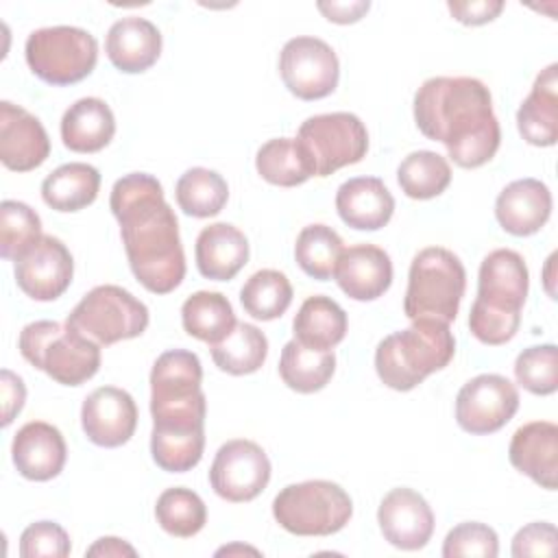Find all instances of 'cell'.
Wrapping results in <instances>:
<instances>
[{
  "label": "cell",
  "instance_id": "4fadbf2b",
  "mask_svg": "<svg viewBox=\"0 0 558 558\" xmlns=\"http://www.w3.org/2000/svg\"><path fill=\"white\" fill-rule=\"evenodd\" d=\"M13 264L17 288L33 301H54L72 283V253L54 235H41Z\"/></svg>",
  "mask_w": 558,
  "mask_h": 558
},
{
  "label": "cell",
  "instance_id": "8fae6325",
  "mask_svg": "<svg viewBox=\"0 0 558 558\" xmlns=\"http://www.w3.org/2000/svg\"><path fill=\"white\" fill-rule=\"evenodd\" d=\"M517 386L497 373H484L469 379L456 397V421L473 436L499 432L517 414Z\"/></svg>",
  "mask_w": 558,
  "mask_h": 558
},
{
  "label": "cell",
  "instance_id": "c3c4849f",
  "mask_svg": "<svg viewBox=\"0 0 558 558\" xmlns=\"http://www.w3.org/2000/svg\"><path fill=\"white\" fill-rule=\"evenodd\" d=\"M318 11L336 24H353L362 20V15L371 9V2L360 0V2H318Z\"/></svg>",
  "mask_w": 558,
  "mask_h": 558
},
{
  "label": "cell",
  "instance_id": "7bdbcfd3",
  "mask_svg": "<svg viewBox=\"0 0 558 558\" xmlns=\"http://www.w3.org/2000/svg\"><path fill=\"white\" fill-rule=\"evenodd\" d=\"M70 549L68 532L54 521H35L20 536L22 558H65Z\"/></svg>",
  "mask_w": 558,
  "mask_h": 558
},
{
  "label": "cell",
  "instance_id": "d6a6232c",
  "mask_svg": "<svg viewBox=\"0 0 558 558\" xmlns=\"http://www.w3.org/2000/svg\"><path fill=\"white\" fill-rule=\"evenodd\" d=\"M214 364L229 375H251L262 368L268 355V340L251 323H235L233 331L216 344H209Z\"/></svg>",
  "mask_w": 558,
  "mask_h": 558
},
{
  "label": "cell",
  "instance_id": "5b68a950",
  "mask_svg": "<svg viewBox=\"0 0 558 558\" xmlns=\"http://www.w3.org/2000/svg\"><path fill=\"white\" fill-rule=\"evenodd\" d=\"M466 288V270L456 253L442 246L418 251L410 264L403 312L410 320L436 318L451 323L458 316Z\"/></svg>",
  "mask_w": 558,
  "mask_h": 558
},
{
  "label": "cell",
  "instance_id": "1f68e13d",
  "mask_svg": "<svg viewBox=\"0 0 558 558\" xmlns=\"http://www.w3.org/2000/svg\"><path fill=\"white\" fill-rule=\"evenodd\" d=\"M181 323L192 338L216 344L233 331L235 314L225 294L198 290L183 301Z\"/></svg>",
  "mask_w": 558,
  "mask_h": 558
},
{
  "label": "cell",
  "instance_id": "277c9868",
  "mask_svg": "<svg viewBox=\"0 0 558 558\" xmlns=\"http://www.w3.org/2000/svg\"><path fill=\"white\" fill-rule=\"evenodd\" d=\"M22 357L63 386H81L100 368V344L57 320H35L20 331Z\"/></svg>",
  "mask_w": 558,
  "mask_h": 558
},
{
  "label": "cell",
  "instance_id": "7dc6e473",
  "mask_svg": "<svg viewBox=\"0 0 558 558\" xmlns=\"http://www.w3.org/2000/svg\"><path fill=\"white\" fill-rule=\"evenodd\" d=\"M0 399H2V427H7L22 412L26 401V386L22 377L11 373L9 368L0 371Z\"/></svg>",
  "mask_w": 558,
  "mask_h": 558
},
{
  "label": "cell",
  "instance_id": "d6986e66",
  "mask_svg": "<svg viewBox=\"0 0 558 558\" xmlns=\"http://www.w3.org/2000/svg\"><path fill=\"white\" fill-rule=\"evenodd\" d=\"M510 464L534 480L541 488L558 486V427L551 421H532L521 425L508 447Z\"/></svg>",
  "mask_w": 558,
  "mask_h": 558
},
{
  "label": "cell",
  "instance_id": "74e56055",
  "mask_svg": "<svg viewBox=\"0 0 558 558\" xmlns=\"http://www.w3.org/2000/svg\"><path fill=\"white\" fill-rule=\"evenodd\" d=\"M155 519L163 532L179 538L198 534L207 523L205 501L190 488H166L155 504Z\"/></svg>",
  "mask_w": 558,
  "mask_h": 558
},
{
  "label": "cell",
  "instance_id": "bcb514c9",
  "mask_svg": "<svg viewBox=\"0 0 558 558\" xmlns=\"http://www.w3.org/2000/svg\"><path fill=\"white\" fill-rule=\"evenodd\" d=\"M449 13L466 26H482L493 22L501 11L504 2L499 0H471V2H447Z\"/></svg>",
  "mask_w": 558,
  "mask_h": 558
},
{
  "label": "cell",
  "instance_id": "2e32d148",
  "mask_svg": "<svg viewBox=\"0 0 558 558\" xmlns=\"http://www.w3.org/2000/svg\"><path fill=\"white\" fill-rule=\"evenodd\" d=\"M530 272L523 257L512 248H497L480 264L475 303L506 314H521Z\"/></svg>",
  "mask_w": 558,
  "mask_h": 558
},
{
  "label": "cell",
  "instance_id": "ee69618b",
  "mask_svg": "<svg viewBox=\"0 0 558 558\" xmlns=\"http://www.w3.org/2000/svg\"><path fill=\"white\" fill-rule=\"evenodd\" d=\"M519 325H521V314L497 312L475 301L471 305L469 329L484 344H490V347L506 344L508 340L514 338V333L519 331Z\"/></svg>",
  "mask_w": 558,
  "mask_h": 558
},
{
  "label": "cell",
  "instance_id": "9c48e42d",
  "mask_svg": "<svg viewBox=\"0 0 558 558\" xmlns=\"http://www.w3.org/2000/svg\"><path fill=\"white\" fill-rule=\"evenodd\" d=\"M296 140L312 159L316 177H329L344 166L357 163L368 150V131L364 122L349 111L307 118L299 126Z\"/></svg>",
  "mask_w": 558,
  "mask_h": 558
},
{
  "label": "cell",
  "instance_id": "4316f807",
  "mask_svg": "<svg viewBox=\"0 0 558 558\" xmlns=\"http://www.w3.org/2000/svg\"><path fill=\"white\" fill-rule=\"evenodd\" d=\"M347 312L325 294H314L303 301L294 320V340L314 351H333L347 336Z\"/></svg>",
  "mask_w": 558,
  "mask_h": 558
},
{
  "label": "cell",
  "instance_id": "9a60e30c",
  "mask_svg": "<svg viewBox=\"0 0 558 558\" xmlns=\"http://www.w3.org/2000/svg\"><path fill=\"white\" fill-rule=\"evenodd\" d=\"M377 523L384 538L403 551L423 549L434 534V512L423 495L399 486L384 495L377 508Z\"/></svg>",
  "mask_w": 558,
  "mask_h": 558
},
{
  "label": "cell",
  "instance_id": "681fc988",
  "mask_svg": "<svg viewBox=\"0 0 558 558\" xmlns=\"http://www.w3.org/2000/svg\"><path fill=\"white\" fill-rule=\"evenodd\" d=\"M85 556H102V558H120V556H137L135 547L116 536H102L92 547H87Z\"/></svg>",
  "mask_w": 558,
  "mask_h": 558
},
{
  "label": "cell",
  "instance_id": "ac0fdd59",
  "mask_svg": "<svg viewBox=\"0 0 558 558\" xmlns=\"http://www.w3.org/2000/svg\"><path fill=\"white\" fill-rule=\"evenodd\" d=\"M11 458L22 477L48 482L63 471L68 447L63 434L54 425L31 421L17 429L11 445Z\"/></svg>",
  "mask_w": 558,
  "mask_h": 558
},
{
  "label": "cell",
  "instance_id": "7402d4cb",
  "mask_svg": "<svg viewBox=\"0 0 558 558\" xmlns=\"http://www.w3.org/2000/svg\"><path fill=\"white\" fill-rule=\"evenodd\" d=\"M105 52L113 68L124 74L146 72L161 54V33L146 17H120L107 33Z\"/></svg>",
  "mask_w": 558,
  "mask_h": 558
},
{
  "label": "cell",
  "instance_id": "ab89813d",
  "mask_svg": "<svg viewBox=\"0 0 558 558\" xmlns=\"http://www.w3.org/2000/svg\"><path fill=\"white\" fill-rule=\"evenodd\" d=\"M41 220L33 207L20 201H2L0 205V255L4 259L22 257L39 238Z\"/></svg>",
  "mask_w": 558,
  "mask_h": 558
},
{
  "label": "cell",
  "instance_id": "83f0119b",
  "mask_svg": "<svg viewBox=\"0 0 558 558\" xmlns=\"http://www.w3.org/2000/svg\"><path fill=\"white\" fill-rule=\"evenodd\" d=\"M100 190V172L83 161L52 170L41 183V198L54 211H78L92 205Z\"/></svg>",
  "mask_w": 558,
  "mask_h": 558
},
{
  "label": "cell",
  "instance_id": "ffe728a7",
  "mask_svg": "<svg viewBox=\"0 0 558 558\" xmlns=\"http://www.w3.org/2000/svg\"><path fill=\"white\" fill-rule=\"evenodd\" d=\"M551 216V192L538 179H517L508 183L495 201L499 227L517 238L538 233Z\"/></svg>",
  "mask_w": 558,
  "mask_h": 558
},
{
  "label": "cell",
  "instance_id": "e0dca14e",
  "mask_svg": "<svg viewBox=\"0 0 558 558\" xmlns=\"http://www.w3.org/2000/svg\"><path fill=\"white\" fill-rule=\"evenodd\" d=\"M50 155V140L33 113L9 100L0 102V159L13 172L39 168Z\"/></svg>",
  "mask_w": 558,
  "mask_h": 558
},
{
  "label": "cell",
  "instance_id": "836d02e7",
  "mask_svg": "<svg viewBox=\"0 0 558 558\" xmlns=\"http://www.w3.org/2000/svg\"><path fill=\"white\" fill-rule=\"evenodd\" d=\"M174 198L183 214L194 218H211L227 205L229 185L216 170L196 166L179 177Z\"/></svg>",
  "mask_w": 558,
  "mask_h": 558
},
{
  "label": "cell",
  "instance_id": "44dd1931",
  "mask_svg": "<svg viewBox=\"0 0 558 558\" xmlns=\"http://www.w3.org/2000/svg\"><path fill=\"white\" fill-rule=\"evenodd\" d=\"M333 277L340 290L353 301H375L392 283L390 255L375 244L342 248Z\"/></svg>",
  "mask_w": 558,
  "mask_h": 558
},
{
  "label": "cell",
  "instance_id": "8d00e7d4",
  "mask_svg": "<svg viewBox=\"0 0 558 558\" xmlns=\"http://www.w3.org/2000/svg\"><path fill=\"white\" fill-rule=\"evenodd\" d=\"M342 248V238L331 227L307 225L296 235L294 259L307 277L327 281L333 277Z\"/></svg>",
  "mask_w": 558,
  "mask_h": 558
},
{
  "label": "cell",
  "instance_id": "b9f144b4",
  "mask_svg": "<svg viewBox=\"0 0 558 558\" xmlns=\"http://www.w3.org/2000/svg\"><path fill=\"white\" fill-rule=\"evenodd\" d=\"M499 554V538L493 527L480 521L458 523L442 543L445 558H495Z\"/></svg>",
  "mask_w": 558,
  "mask_h": 558
},
{
  "label": "cell",
  "instance_id": "7c38bea8",
  "mask_svg": "<svg viewBox=\"0 0 558 558\" xmlns=\"http://www.w3.org/2000/svg\"><path fill=\"white\" fill-rule=\"evenodd\" d=\"M270 482V460L266 451L244 438L225 442L209 466L214 493L231 504L255 499Z\"/></svg>",
  "mask_w": 558,
  "mask_h": 558
},
{
  "label": "cell",
  "instance_id": "cb8c5ba5",
  "mask_svg": "<svg viewBox=\"0 0 558 558\" xmlns=\"http://www.w3.org/2000/svg\"><path fill=\"white\" fill-rule=\"evenodd\" d=\"M194 257L196 268L205 279L229 281L248 262V240L238 227L214 222L198 233Z\"/></svg>",
  "mask_w": 558,
  "mask_h": 558
},
{
  "label": "cell",
  "instance_id": "d4e9b609",
  "mask_svg": "<svg viewBox=\"0 0 558 558\" xmlns=\"http://www.w3.org/2000/svg\"><path fill=\"white\" fill-rule=\"evenodd\" d=\"M521 137L532 146H554L558 142V65L549 63L536 76L532 92L517 111Z\"/></svg>",
  "mask_w": 558,
  "mask_h": 558
},
{
  "label": "cell",
  "instance_id": "f546056e",
  "mask_svg": "<svg viewBox=\"0 0 558 558\" xmlns=\"http://www.w3.org/2000/svg\"><path fill=\"white\" fill-rule=\"evenodd\" d=\"M255 168L264 181L279 187H294L316 177L314 163L296 137H275L262 144Z\"/></svg>",
  "mask_w": 558,
  "mask_h": 558
},
{
  "label": "cell",
  "instance_id": "5bb4252c",
  "mask_svg": "<svg viewBox=\"0 0 558 558\" xmlns=\"http://www.w3.org/2000/svg\"><path fill=\"white\" fill-rule=\"evenodd\" d=\"M81 425L89 442L107 449L122 447L135 434L137 405L126 390L100 386L85 397Z\"/></svg>",
  "mask_w": 558,
  "mask_h": 558
},
{
  "label": "cell",
  "instance_id": "d590c367",
  "mask_svg": "<svg viewBox=\"0 0 558 558\" xmlns=\"http://www.w3.org/2000/svg\"><path fill=\"white\" fill-rule=\"evenodd\" d=\"M240 303L253 318L275 320L283 316L292 303V283L279 270H257L244 281L240 290Z\"/></svg>",
  "mask_w": 558,
  "mask_h": 558
},
{
  "label": "cell",
  "instance_id": "30bf717a",
  "mask_svg": "<svg viewBox=\"0 0 558 558\" xmlns=\"http://www.w3.org/2000/svg\"><path fill=\"white\" fill-rule=\"evenodd\" d=\"M279 74L292 96L301 100H320L338 87L340 63L327 41L301 35L283 44Z\"/></svg>",
  "mask_w": 558,
  "mask_h": 558
},
{
  "label": "cell",
  "instance_id": "f907efd6",
  "mask_svg": "<svg viewBox=\"0 0 558 558\" xmlns=\"http://www.w3.org/2000/svg\"><path fill=\"white\" fill-rule=\"evenodd\" d=\"M242 551H244V554H255V556H257V554H259V551H257V549H253V547H242V545H231V547H222V549H218V551H216V556H222V554H227V556H231V554H242Z\"/></svg>",
  "mask_w": 558,
  "mask_h": 558
},
{
  "label": "cell",
  "instance_id": "f1b7e54d",
  "mask_svg": "<svg viewBox=\"0 0 558 558\" xmlns=\"http://www.w3.org/2000/svg\"><path fill=\"white\" fill-rule=\"evenodd\" d=\"M203 366L196 353L185 349L163 351L150 371V401H174L201 390Z\"/></svg>",
  "mask_w": 558,
  "mask_h": 558
},
{
  "label": "cell",
  "instance_id": "8992f818",
  "mask_svg": "<svg viewBox=\"0 0 558 558\" xmlns=\"http://www.w3.org/2000/svg\"><path fill=\"white\" fill-rule=\"evenodd\" d=\"M353 514L349 493L329 480L288 484L272 499L275 521L296 536H329L340 532Z\"/></svg>",
  "mask_w": 558,
  "mask_h": 558
},
{
  "label": "cell",
  "instance_id": "484cf974",
  "mask_svg": "<svg viewBox=\"0 0 558 558\" xmlns=\"http://www.w3.org/2000/svg\"><path fill=\"white\" fill-rule=\"evenodd\" d=\"M116 135V118L102 98H78L61 118L63 146L74 153H98Z\"/></svg>",
  "mask_w": 558,
  "mask_h": 558
},
{
  "label": "cell",
  "instance_id": "4dcf8cb0",
  "mask_svg": "<svg viewBox=\"0 0 558 558\" xmlns=\"http://www.w3.org/2000/svg\"><path fill=\"white\" fill-rule=\"evenodd\" d=\"M336 371L333 351H314L296 340H290L281 349L279 375L283 384L301 395L323 390Z\"/></svg>",
  "mask_w": 558,
  "mask_h": 558
},
{
  "label": "cell",
  "instance_id": "e575fe53",
  "mask_svg": "<svg viewBox=\"0 0 558 558\" xmlns=\"http://www.w3.org/2000/svg\"><path fill=\"white\" fill-rule=\"evenodd\" d=\"M397 181L405 196L429 201L449 187L451 166L434 150H414L399 163Z\"/></svg>",
  "mask_w": 558,
  "mask_h": 558
},
{
  "label": "cell",
  "instance_id": "3957f363",
  "mask_svg": "<svg viewBox=\"0 0 558 558\" xmlns=\"http://www.w3.org/2000/svg\"><path fill=\"white\" fill-rule=\"evenodd\" d=\"M453 353L456 338L447 323L416 318L408 329L395 331L377 344L375 371L388 388L408 392L432 373L442 371Z\"/></svg>",
  "mask_w": 558,
  "mask_h": 558
},
{
  "label": "cell",
  "instance_id": "ba28073f",
  "mask_svg": "<svg viewBox=\"0 0 558 558\" xmlns=\"http://www.w3.org/2000/svg\"><path fill=\"white\" fill-rule=\"evenodd\" d=\"M148 320V307L129 290L111 283L92 288L65 318L70 327L100 347L142 336Z\"/></svg>",
  "mask_w": 558,
  "mask_h": 558
},
{
  "label": "cell",
  "instance_id": "f35d334b",
  "mask_svg": "<svg viewBox=\"0 0 558 558\" xmlns=\"http://www.w3.org/2000/svg\"><path fill=\"white\" fill-rule=\"evenodd\" d=\"M205 449V429L196 432H174L155 429L150 432V453L155 464L168 473L192 471Z\"/></svg>",
  "mask_w": 558,
  "mask_h": 558
},
{
  "label": "cell",
  "instance_id": "6da1fadb",
  "mask_svg": "<svg viewBox=\"0 0 558 558\" xmlns=\"http://www.w3.org/2000/svg\"><path fill=\"white\" fill-rule=\"evenodd\" d=\"M109 207L135 279L153 294L172 292L185 277V255L161 183L146 172L124 174L111 187Z\"/></svg>",
  "mask_w": 558,
  "mask_h": 558
},
{
  "label": "cell",
  "instance_id": "7a4b0ae2",
  "mask_svg": "<svg viewBox=\"0 0 558 558\" xmlns=\"http://www.w3.org/2000/svg\"><path fill=\"white\" fill-rule=\"evenodd\" d=\"M414 122L460 168L488 163L501 144L490 89L473 76L427 78L414 94Z\"/></svg>",
  "mask_w": 558,
  "mask_h": 558
},
{
  "label": "cell",
  "instance_id": "52a82bcc",
  "mask_svg": "<svg viewBox=\"0 0 558 558\" xmlns=\"http://www.w3.org/2000/svg\"><path fill=\"white\" fill-rule=\"evenodd\" d=\"M24 57L31 72L48 85H74L92 74L98 41L78 26H46L28 35Z\"/></svg>",
  "mask_w": 558,
  "mask_h": 558
},
{
  "label": "cell",
  "instance_id": "603a6c76",
  "mask_svg": "<svg viewBox=\"0 0 558 558\" xmlns=\"http://www.w3.org/2000/svg\"><path fill=\"white\" fill-rule=\"evenodd\" d=\"M336 209L344 225L357 231L386 227L395 211L390 190L377 177H353L336 192Z\"/></svg>",
  "mask_w": 558,
  "mask_h": 558
},
{
  "label": "cell",
  "instance_id": "60d3db41",
  "mask_svg": "<svg viewBox=\"0 0 558 558\" xmlns=\"http://www.w3.org/2000/svg\"><path fill=\"white\" fill-rule=\"evenodd\" d=\"M517 384L532 395H554L558 390V349L556 344L527 347L514 362Z\"/></svg>",
  "mask_w": 558,
  "mask_h": 558
},
{
  "label": "cell",
  "instance_id": "f6af8a7d",
  "mask_svg": "<svg viewBox=\"0 0 558 558\" xmlns=\"http://www.w3.org/2000/svg\"><path fill=\"white\" fill-rule=\"evenodd\" d=\"M556 554V525L549 521H534L521 527L512 538V556H554Z\"/></svg>",
  "mask_w": 558,
  "mask_h": 558
}]
</instances>
